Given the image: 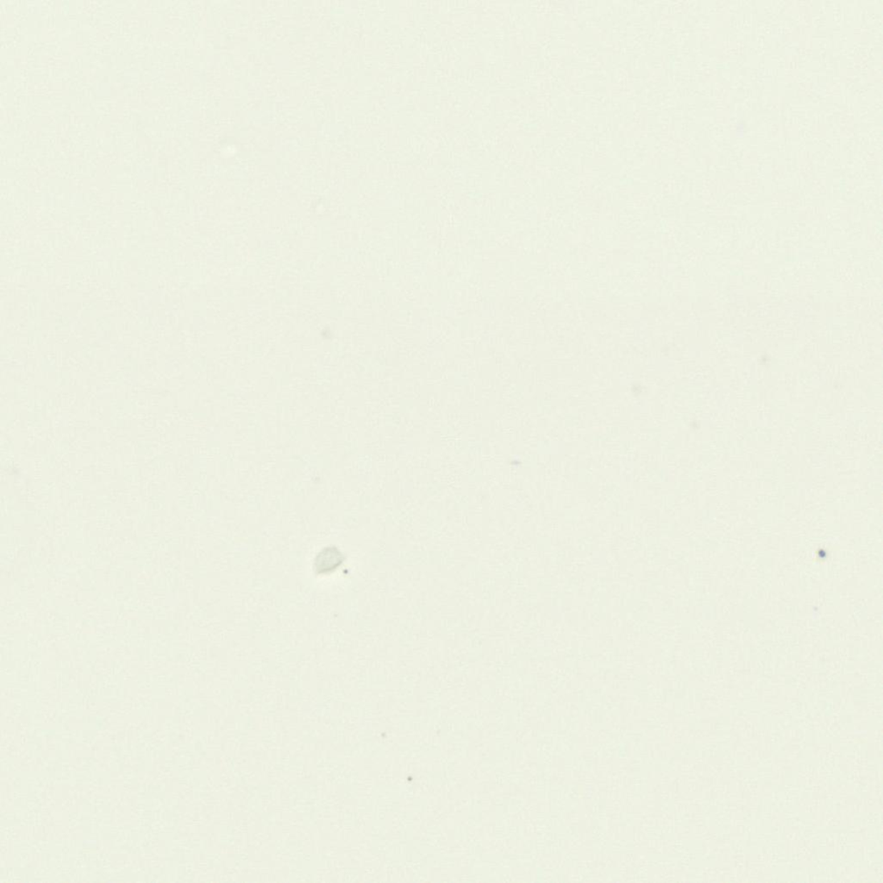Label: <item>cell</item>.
I'll list each match as a JSON object with an SVG mask.
<instances>
[{"label": "cell", "instance_id": "6da1fadb", "mask_svg": "<svg viewBox=\"0 0 883 883\" xmlns=\"http://www.w3.org/2000/svg\"><path fill=\"white\" fill-rule=\"evenodd\" d=\"M345 556L336 547L325 548L316 556L313 568L317 575H326L337 571L344 563Z\"/></svg>", "mask_w": 883, "mask_h": 883}]
</instances>
